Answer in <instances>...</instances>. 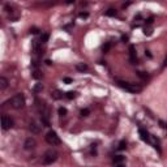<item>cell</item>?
Instances as JSON below:
<instances>
[{
  "mask_svg": "<svg viewBox=\"0 0 167 167\" xmlns=\"http://www.w3.org/2000/svg\"><path fill=\"white\" fill-rule=\"evenodd\" d=\"M13 127V120L10 119L8 115H3L1 116V129L3 131H8Z\"/></svg>",
  "mask_w": 167,
  "mask_h": 167,
  "instance_id": "obj_5",
  "label": "cell"
},
{
  "mask_svg": "<svg viewBox=\"0 0 167 167\" xmlns=\"http://www.w3.org/2000/svg\"><path fill=\"white\" fill-rule=\"evenodd\" d=\"M63 81L65 82V84H72V82H73V80H72L71 77H64V80H63Z\"/></svg>",
  "mask_w": 167,
  "mask_h": 167,
  "instance_id": "obj_27",
  "label": "cell"
},
{
  "mask_svg": "<svg viewBox=\"0 0 167 167\" xmlns=\"http://www.w3.org/2000/svg\"><path fill=\"white\" fill-rule=\"evenodd\" d=\"M76 95H77V94H76V92H68V93L65 94V97L68 98V99H74Z\"/></svg>",
  "mask_w": 167,
  "mask_h": 167,
  "instance_id": "obj_20",
  "label": "cell"
},
{
  "mask_svg": "<svg viewBox=\"0 0 167 167\" xmlns=\"http://www.w3.org/2000/svg\"><path fill=\"white\" fill-rule=\"evenodd\" d=\"M104 14H106V16H108V17H115L116 16V10L114 8H110V9H107L104 12Z\"/></svg>",
  "mask_w": 167,
  "mask_h": 167,
  "instance_id": "obj_16",
  "label": "cell"
},
{
  "mask_svg": "<svg viewBox=\"0 0 167 167\" xmlns=\"http://www.w3.org/2000/svg\"><path fill=\"white\" fill-rule=\"evenodd\" d=\"M58 159V151L56 150H47L43 155V163L44 165H51Z\"/></svg>",
  "mask_w": 167,
  "mask_h": 167,
  "instance_id": "obj_3",
  "label": "cell"
},
{
  "mask_svg": "<svg viewBox=\"0 0 167 167\" xmlns=\"http://www.w3.org/2000/svg\"><path fill=\"white\" fill-rule=\"evenodd\" d=\"M51 97L54 98V99H62L63 98V94H62V92H60V90H55V92H52L51 93Z\"/></svg>",
  "mask_w": 167,
  "mask_h": 167,
  "instance_id": "obj_12",
  "label": "cell"
},
{
  "mask_svg": "<svg viewBox=\"0 0 167 167\" xmlns=\"http://www.w3.org/2000/svg\"><path fill=\"white\" fill-rule=\"evenodd\" d=\"M29 131L31 132V133H35V135H38L41 132V125L37 123L35 120H31L29 123Z\"/></svg>",
  "mask_w": 167,
  "mask_h": 167,
  "instance_id": "obj_7",
  "label": "cell"
},
{
  "mask_svg": "<svg viewBox=\"0 0 167 167\" xmlns=\"http://www.w3.org/2000/svg\"><path fill=\"white\" fill-rule=\"evenodd\" d=\"M137 74H138V77H141V78H147V74L146 73H144V72H137Z\"/></svg>",
  "mask_w": 167,
  "mask_h": 167,
  "instance_id": "obj_25",
  "label": "cell"
},
{
  "mask_svg": "<svg viewBox=\"0 0 167 167\" xmlns=\"http://www.w3.org/2000/svg\"><path fill=\"white\" fill-rule=\"evenodd\" d=\"M48 38H50V34H48V33H43V34L41 35L39 42H41L42 44H44V43H47V42H48Z\"/></svg>",
  "mask_w": 167,
  "mask_h": 167,
  "instance_id": "obj_14",
  "label": "cell"
},
{
  "mask_svg": "<svg viewBox=\"0 0 167 167\" xmlns=\"http://www.w3.org/2000/svg\"><path fill=\"white\" fill-rule=\"evenodd\" d=\"M42 89H43V86H42V84H35V86L33 88V90L35 93H39V92H42Z\"/></svg>",
  "mask_w": 167,
  "mask_h": 167,
  "instance_id": "obj_22",
  "label": "cell"
},
{
  "mask_svg": "<svg viewBox=\"0 0 167 167\" xmlns=\"http://www.w3.org/2000/svg\"><path fill=\"white\" fill-rule=\"evenodd\" d=\"M35 146H37V141L33 137H28L25 140V142H24L25 150H34V149H35Z\"/></svg>",
  "mask_w": 167,
  "mask_h": 167,
  "instance_id": "obj_6",
  "label": "cell"
},
{
  "mask_svg": "<svg viewBox=\"0 0 167 167\" xmlns=\"http://www.w3.org/2000/svg\"><path fill=\"white\" fill-rule=\"evenodd\" d=\"M76 69H77L78 72H85V71H88V65H86L85 63H78L77 65H76Z\"/></svg>",
  "mask_w": 167,
  "mask_h": 167,
  "instance_id": "obj_11",
  "label": "cell"
},
{
  "mask_svg": "<svg viewBox=\"0 0 167 167\" xmlns=\"http://www.w3.org/2000/svg\"><path fill=\"white\" fill-rule=\"evenodd\" d=\"M58 112H59V115H60V116H65L68 111H67V108H65V107H59Z\"/></svg>",
  "mask_w": 167,
  "mask_h": 167,
  "instance_id": "obj_21",
  "label": "cell"
},
{
  "mask_svg": "<svg viewBox=\"0 0 167 167\" xmlns=\"http://www.w3.org/2000/svg\"><path fill=\"white\" fill-rule=\"evenodd\" d=\"M128 39H129V38H128V35H125V34H123V35H121V41H123L124 43H125V42H128Z\"/></svg>",
  "mask_w": 167,
  "mask_h": 167,
  "instance_id": "obj_29",
  "label": "cell"
},
{
  "mask_svg": "<svg viewBox=\"0 0 167 167\" xmlns=\"http://www.w3.org/2000/svg\"><path fill=\"white\" fill-rule=\"evenodd\" d=\"M117 149H119V150H125V149H127V142H125V140H121V141L119 142Z\"/></svg>",
  "mask_w": 167,
  "mask_h": 167,
  "instance_id": "obj_18",
  "label": "cell"
},
{
  "mask_svg": "<svg viewBox=\"0 0 167 167\" xmlns=\"http://www.w3.org/2000/svg\"><path fill=\"white\" fill-rule=\"evenodd\" d=\"M117 85H119L120 88L125 89L127 92H131V93H140V92H141V86L136 85V84L124 82V81H117Z\"/></svg>",
  "mask_w": 167,
  "mask_h": 167,
  "instance_id": "obj_2",
  "label": "cell"
},
{
  "mask_svg": "<svg viewBox=\"0 0 167 167\" xmlns=\"http://www.w3.org/2000/svg\"><path fill=\"white\" fill-rule=\"evenodd\" d=\"M8 80H7L5 77H0V90H4L7 89V86H8Z\"/></svg>",
  "mask_w": 167,
  "mask_h": 167,
  "instance_id": "obj_10",
  "label": "cell"
},
{
  "mask_svg": "<svg viewBox=\"0 0 167 167\" xmlns=\"http://www.w3.org/2000/svg\"><path fill=\"white\" fill-rule=\"evenodd\" d=\"M115 167H125L123 163H117V165H115Z\"/></svg>",
  "mask_w": 167,
  "mask_h": 167,
  "instance_id": "obj_32",
  "label": "cell"
},
{
  "mask_svg": "<svg viewBox=\"0 0 167 167\" xmlns=\"http://www.w3.org/2000/svg\"><path fill=\"white\" fill-rule=\"evenodd\" d=\"M10 106H12V108L14 110H21L24 108L25 106V97L22 93H18L16 94V95H13L12 98H10Z\"/></svg>",
  "mask_w": 167,
  "mask_h": 167,
  "instance_id": "obj_1",
  "label": "cell"
},
{
  "mask_svg": "<svg viewBox=\"0 0 167 167\" xmlns=\"http://www.w3.org/2000/svg\"><path fill=\"white\" fill-rule=\"evenodd\" d=\"M166 67H167V56H166L165 62H163V68H166Z\"/></svg>",
  "mask_w": 167,
  "mask_h": 167,
  "instance_id": "obj_31",
  "label": "cell"
},
{
  "mask_svg": "<svg viewBox=\"0 0 167 167\" xmlns=\"http://www.w3.org/2000/svg\"><path fill=\"white\" fill-rule=\"evenodd\" d=\"M129 58H131L132 64H136V62H137V55H136V47L133 44L129 46Z\"/></svg>",
  "mask_w": 167,
  "mask_h": 167,
  "instance_id": "obj_8",
  "label": "cell"
},
{
  "mask_svg": "<svg viewBox=\"0 0 167 167\" xmlns=\"http://www.w3.org/2000/svg\"><path fill=\"white\" fill-rule=\"evenodd\" d=\"M89 114H90V111H89V110H88V108H84V110H81V116H82V117H85V116H88V115H89Z\"/></svg>",
  "mask_w": 167,
  "mask_h": 167,
  "instance_id": "obj_23",
  "label": "cell"
},
{
  "mask_svg": "<svg viewBox=\"0 0 167 167\" xmlns=\"http://www.w3.org/2000/svg\"><path fill=\"white\" fill-rule=\"evenodd\" d=\"M30 33H31V34H38V33H39V29H38V28H31V29H30Z\"/></svg>",
  "mask_w": 167,
  "mask_h": 167,
  "instance_id": "obj_28",
  "label": "cell"
},
{
  "mask_svg": "<svg viewBox=\"0 0 167 167\" xmlns=\"http://www.w3.org/2000/svg\"><path fill=\"white\" fill-rule=\"evenodd\" d=\"M78 17H81V18H88V17H89V13H88V12H80V13H78Z\"/></svg>",
  "mask_w": 167,
  "mask_h": 167,
  "instance_id": "obj_24",
  "label": "cell"
},
{
  "mask_svg": "<svg viewBox=\"0 0 167 167\" xmlns=\"http://www.w3.org/2000/svg\"><path fill=\"white\" fill-rule=\"evenodd\" d=\"M31 77L34 80H39L42 77V73H41V71L38 69V68H35V69H33V74H31Z\"/></svg>",
  "mask_w": 167,
  "mask_h": 167,
  "instance_id": "obj_13",
  "label": "cell"
},
{
  "mask_svg": "<svg viewBox=\"0 0 167 167\" xmlns=\"http://www.w3.org/2000/svg\"><path fill=\"white\" fill-rule=\"evenodd\" d=\"M46 141L47 144H50V145L55 146V145H60V137L58 136V133H56L55 131H50L46 135Z\"/></svg>",
  "mask_w": 167,
  "mask_h": 167,
  "instance_id": "obj_4",
  "label": "cell"
},
{
  "mask_svg": "<svg viewBox=\"0 0 167 167\" xmlns=\"http://www.w3.org/2000/svg\"><path fill=\"white\" fill-rule=\"evenodd\" d=\"M110 48H111V43H110V42H106L103 46H102V50H103V52H108Z\"/></svg>",
  "mask_w": 167,
  "mask_h": 167,
  "instance_id": "obj_19",
  "label": "cell"
},
{
  "mask_svg": "<svg viewBox=\"0 0 167 167\" xmlns=\"http://www.w3.org/2000/svg\"><path fill=\"white\" fill-rule=\"evenodd\" d=\"M145 55L147 56V58H151V54H150V51H145Z\"/></svg>",
  "mask_w": 167,
  "mask_h": 167,
  "instance_id": "obj_30",
  "label": "cell"
},
{
  "mask_svg": "<svg viewBox=\"0 0 167 167\" xmlns=\"http://www.w3.org/2000/svg\"><path fill=\"white\" fill-rule=\"evenodd\" d=\"M159 124H161V127H162V128H165V127H166V125H165V123H163L162 120H159Z\"/></svg>",
  "mask_w": 167,
  "mask_h": 167,
  "instance_id": "obj_33",
  "label": "cell"
},
{
  "mask_svg": "<svg viewBox=\"0 0 167 167\" xmlns=\"http://www.w3.org/2000/svg\"><path fill=\"white\" fill-rule=\"evenodd\" d=\"M144 34H145V35H151V34H153V28H151L150 25L145 26V28H144Z\"/></svg>",
  "mask_w": 167,
  "mask_h": 167,
  "instance_id": "obj_17",
  "label": "cell"
},
{
  "mask_svg": "<svg viewBox=\"0 0 167 167\" xmlns=\"http://www.w3.org/2000/svg\"><path fill=\"white\" fill-rule=\"evenodd\" d=\"M124 159H125V157H123V155H115V158H114V165H117V163H123Z\"/></svg>",
  "mask_w": 167,
  "mask_h": 167,
  "instance_id": "obj_15",
  "label": "cell"
},
{
  "mask_svg": "<svg viewBox=\"0 0 167 167\" xmlns=\"http://www.w3.org/2000/svg\"><path fill=\"white\" fill-rule=\"evenodd\" d=\"M138 133H140V137H141V140H142V141H145V142H147V144L150 142V136H149V133H147V132H146L145 129H142V128H140Z\"/></svg>",
  "mask_w": 167,
  "mask_h": 167,
  "instance_id": "obj_9",
  "label": "cell"
},
{
  "mask_svg": "<svg viewBox=\"0 0 167 167\" xmlns=\"http://www.w3.org/2000/svg\"><path fill=\"white\" fill-rule=\"evenodd\" d=\"M153 21H154V17L151 16V17H149V18H147V20H146L145 22H146V25H151V24H153Z\"/></svg>",
  "mask_w": 167,
  "mask_h": 167,
  "instance_id": "obj_26",
  "label": "cell"
}]
</instances>
